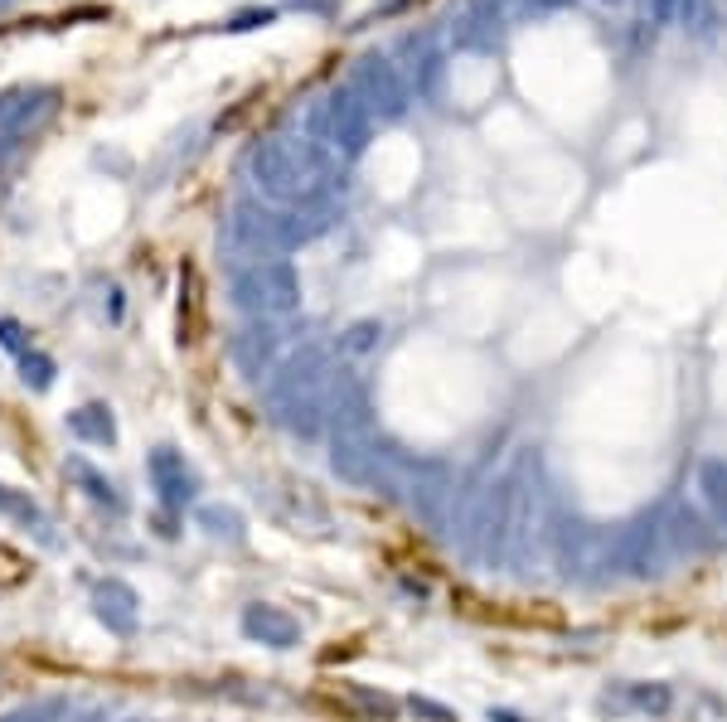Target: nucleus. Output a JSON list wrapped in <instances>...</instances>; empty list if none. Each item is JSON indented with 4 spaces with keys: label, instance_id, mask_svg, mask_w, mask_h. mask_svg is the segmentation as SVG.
Listing matches in <instances>:
<instances>
[{
    "label": "nucleus",
    "instance_id": "1",
    "mask_svg": "<svg viewBox=\"0 0 727 722\" xmlns=\"http://www.w3.org/2000/svg\"><path fill=\"white\" fill-rule=\"evenodd\" d=\"M335 175V155L311 137H267L252 151V180L276 204H315Z\"/></svg>",
    "mask_w": 727,
    "mask_h": 722
},
{
    "label": "nucleus",
    "instance_id": "2",
    "mask_svg": "<svg viewBox=\"0 0 727 722\" xmlns=\"http://www.w3.org/2000/svg\"><path fill=\"white\" fill-rule=\"evenodd\" d=\"M306 137L321 151H330L335 161H355L373 137V117L355 97V88H330L306 107Z\"/></svg>",
    "mask_w": 727,
    "mask_h": 722
},
{
    "label": "nucleus",
    "instance_id": "3",
    "mask_svg": "<svg viewBox=\"0 0 727 722\" xmlns=\"http://www.w3.org/2000/svg\"><path fill=\"white\" fill-rule=\"evenodd\" d=\"M234 297H238V305H248L258 315H282L301 301L296 267L282 262V257H262V262L242 267L234 277Z\"/></svg>",
    "mask_w": 727,
    "mask_h": 722
},
{
    "label": "nucleus",
    "instance_id": "4",
    "mask_svg": "<svg viewBox=\"0 0 727 722\" xmlns=\"http://www.w3.org/2000/svg\"><path fill=\"white\" fill-rule=\"evenodd\" d=\"M349 88H355V97L369 107L373 121H398V117H408V107H412L403 73H398V64L388 54H364L355 64V73H349Z\"/></svg>",
    "mask_w": 727,
    "mask_h": 722
},
{
    "label": "nucleus",
    "instance_id": "5",
    "mask_svg": "<svg viewBox=\"0 0 727 722\" xmlns=\"http://www.w3.org/2000/svg\"><path fill=\"white\" fill-rule=\"evenodd\" d=\"M664 558H670V548H664V529L654 514L626 519L621 529L611 534V543H606V568L626 572V578H650Z\"/></svg>",
    "mask_w": 727,
    "mask_h": 722
},
{
    "label": "nucleus",
    "instance_id": "6",
    "mask_svg": "<svg viewBox=\"0 0 727 722\" xmlns=\"http://www.w3.org/2000/svg\"><path fill=\"white\" fill-rule=\"evenodd\" d=\"M660 529H664V548H670V558H703V553L718 548V529H713V524L703 519L688 499H674V505L664 509Z\"/></svg>",
    "mask_w": 727,
    "mask_h": 722
},
{
    "label": "nucleus",
    "instance_id": "7",
    "mask_svg": "<svg viewBox=\"0 0 727 722\" xmlns=\"http://www.w3.org/2000/svg\"><path fill=\"white\" fill-rule=\"evenodd\" d=\"M58 107V88H48V83H40V88H10L0 93V131H30L40 127V121Z\"/></svg>",
    "mask_w": 727,
    "mask_h": 722
},
{
    "label": "nucleus",
    "instance_id": "8",
    "mask_svg": "<svg viewBox=\"0 0 727 722\" xmlns=\"http://www.w3.org/2000/svg\"><path fill=\"white\" fill-rule=\"evenodd\" d=\"M694 485H698L703 509L713 514V524L727 529V456H703L694 466Z\"/></svg>",
    "mask_w": 727,
    "mask_h": 722
},
{
    "label": "nucleus",
    "instance_id": "9",
    "mask_svg": "<svg viewBox=\"0 0 727 722\" xmlns=\"http://www.w3.org/2000/svg\"><path fill=\"white\" fill-rule=\"evenodd\" d=\"M242 631L248 635H258L262 645H276V650H286V645H296V621L282 616L276 606H252L248 616H242Z\"/></svg>",
    "mask_w": 727,
    "mask_h": 722
},
{
    "label": "nucleus",
    "instance_id": "10",
    "mask_svg": "<svg viewBox=\"0 0 727 722\" xmlns=\"http://www.w3.org/2000/svg\"><path fill=\"white\" fill-rule=\"evenodd\" d=\"M621 699L645 718H670L674 713V689L670 683H626Z\"/></svg>",
    "mask_w": 727,
    "mask_h": 722
},
{
    "label": "nucleus",
    "instance_id": "11",
    "mask_svg": "<svg viewBox=\"0 0 727 722\" xmlns=\"http://www.w3.org/2000/svg\"><path fill=\"white\" fill-rule=\"evenodd\" d=\"M403 49H412V54H417V88L422 93H436V73H442V58H436V49H432V34H408L403 40Z\"/></svg>",
    "mask_w": 727,
    "mask_h": 722
},
{
    "label": "nucleus",
    "instance_id": "12",
    "mask_svg": "<svg viewBox=\"0 0 727 722\" xmlns=\"http://www.w3.org/2000/svg\"><path fill=\"white\" fill-rule=\"evenodd\" d=\"M679 15H684V0H650V24H674Z\"/></svg>",
    "mask_w": 727,
    "mask_h": 722
},
{
    "label": "nucleus",
    "instance_id": "13",
    "mask_svg": "<svg viewBox=\"0 0 727 722\" xmlns=\"http://www.w3.org/2000/svg\"><path fill=\"white\" fill-rule=\"evenodd\" d=\"M373 335H379V325L364 321V325H355V330L345 335V345H349V349H369V345H373Z\"/></svg>",
    "mask_w": 727,
    "mask_h": 722
},
{
    "label": "nucleus",
    "instance_id": "14",
    "mask_svg": "<svg viewBox=\"0 0 727 722\" xmlns=\"http://www.w3.org/2000/svg\"><path fill=\"white\" fill-rule=\"evenodd\" d=\"M267 20H276V10H242V15L228 20V30H252V24H267Z\"/></svg>",
    "mask_w": 727,
    "mask_h": 722
},
{
    "label": "nucleus",
    "instance_id": "15",
    "mask_svg": "<svg viewBox=\"0 0 727 722\" xmlns=\"http://www.w3.org/2000/svg\"><path fill=\"white\" fill-rule=\"evenodd\" d=\"M412 713H422V718H432V722H456L442 703H432V699H412Z\"/></svg>",
    "mask_w": 727,
    "mask_h": 722
},
{
    "label": "nucleus",
    "instance_id": "16",
    "mask_svg": "<svg viewBox=\"0 0 727 722\" xmlns=\"http://www.w3.org/2000/svg\"><path fill=\"white\" fill-rule=\"evenodd\" d=\"M490 722H529V718H519L514 708H490Z\"/></svg>",
    "mask_w": 727,
    "mask_h": 722
},
{
    "label": "nucleus",
    "instance_id": "17",
    "mask_svg": "<svg viewBox=\"0 0 727 722\" xmlns=\"http://www.w3.org/2000/svg\"><path fill=\"white\" fill-rule=\"evenodd\" d=\"M563 6H573V0H539V10H563Z\"/></svg>",
    "mask_w": 727,
    "mask_h": 722
},
{
    "label": "nucleus",
    "instance_id": "18",
    "mask_svg": "<svg viewBox=\"0 0 727 722\" xmlns=\"http://www.w3.org/2000/svg\"><path fill=\"white\" fill-rule=\"evenodd\" d=\"M597 6H606V10H616V6H626V0H597Z\"/></svg>",
    "mask_w": 727,
    "mask_h": 722
},
{
    "label": "nucleus",
    "instance_id": "19",
    "mask_svg": "<svg viewBox=\"0 0 727 722\" xmlns=\"http://www.w3.org/2000/svg\"><path fill=\"white\" fill-rule=\"evenodd\" d=\"M6 10H10V0H0V15H6Z\"/></svg>",
    "mask_w": 727,
    "mask_h": 722
}]
</instances>
